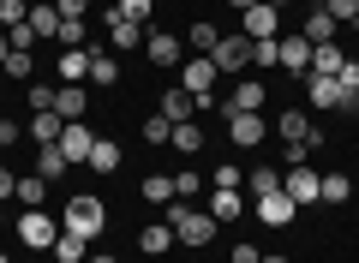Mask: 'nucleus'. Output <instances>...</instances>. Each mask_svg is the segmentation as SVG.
Returning a JSON list of instances; mask_svg holds the SVG:
<instances>
[{
	"instance_id": "nucleus-7",
	"label": "nucleus",
	"mask_w": 359,
	"mask_h": 263,
	"mask_svg": "<svg viewBox=\"0 0 359 263\" xmlns=\"http://www.w3.org/2000/svg\"><path fill=\"white\" fill-rule=\"evenodd\" d=\"M60 150H66V162H90V150H96V132H90L84 120H66V132H60Z\"/></svg>"
},
{
	"instance_id": "nucleus-10",
	"label": "nucleus",
	"mask_w": 359,
	"mask_h": 263,
	"mask_svg": "<svg viewBox=\"0 0 359 263\" xmlns=\"http://www.w3.org/2000/svg\"><path fill=\"white\" fill-rule=\"evenodd\" d=\"M294 210H299V203L287 198V191H264V198H257V222H269V227L294 222Z\"/></svg>"
},
{
	"instance_id": "nucleus-32",
	"label": "nucleus",
	"mask_w": 359,
	"mask_h": 263,
	"mask_svg": "<svg viewBox=\"0 0 359 263\" xmlns=\"http://www.w3.org/2000/svg\"><path fill=\"white\" fill-rule=\"evenodd\" d=\"M144 198L150 203H174V174H150L144 180Z\"/></svg>"
},
{
	"instance_id": "nucleus-23",
	"label": "nucleus",
	"mask_w": 359,
	"mask_h": 263,
	"mask_svg": "<svg viewBox=\"0 0 359 263\" xmlns=\"http://www.w3.org/2000/svg\"><path fill=\"white\" fill-rule=\"evenodd\" d=\"M168 245H174V227H168V222H156V227H144V234H138V251H144V257H162Z\"/></svg>"
},
{
	"instance_id": "nucleus-15",
	"label": "nucleus",
	"mask_w": 359,
	"mask_h": 263,
	"mask_svg": "<svg viewBox=\"0 0 359 263\" xmlns=\"http://www.w3.org/2000/svg\"><path fill=\"white\" fill-rule=\"evenodd\" d=\"M341 66H347V54L335 48V42H318V48H311V72H306V78H335Z\"/></svg>"
},
{
	"instance_id": "nucleus-41",
	"label": "nucleus",
	"mask_w": 359,
	"mask_h": 263,
	"mask_svg": "<svg viewBox=\"0 0 359 263\" xmlns=\"http://www.w3.org/2000/svg\"><path fill=\"white\" fill-rule=\"evenodd\" d=\"M114 13L132 18V25H150V0H114Z\"/></svg>"
},
{
	"instance_id": "nucleus-21",
	"label": "nucleus",
	"mask_w": 359,
	"mask_h": 263,
	"mask_svg": "<svg viewBox=\"0 0 359 263\" xmlns=\"http://www.w3.org/2000/svg\"><path fill=\"white\" fill-rule=\"evenodd\" d=\"M162 114H168V120H192V114H198V96H192V90H168V96H162Z\"/></svg>"
},
{
	"instance_id": "nucleus-37",
	"label": "nucleus",
	"mask_w": 359,
	"mask_h": 263,
	"mask_svg": "<svg viewBox=\"0 0 359 263\" xmlns=\"http://www.w3.org/2000/svg\"><path fill=\"white\" fill-rule=\"evenodd\" d=\"M30 18V0H0V30H13Z\"/></svg>"
},
{
	"instance_id": "nucleus-39",
	"label": "nucleus",
	"mask_w": 359,
	"mask_h": 263,
	"mask_svg": "<svg viewBox=\"0 0 359 263\" xmlns=\"http://www.w3.org/2000/svg\"><path fill=\"white\" fill-rule=\"evenodd\" d=\"M144 138H150V144H168V138H174V120H168V114H150V120H144Z\"/></svg>"
},
{
	"instance_id": "nucleus-18",
	"label": "nucleus",
	"mask_w": 359,
	"mask_h": 263,
	"mask_svg": "<svg viewBox=\"0 0 359 263\" xmlns=\"http://www.w3.org/2000/svg\"><path fill=\"white\" fill-rule=\"evenodd\" d=\"M335 30H341V25H335V18L323 13V6H311V18H306V30H299V36H306L311 48H318V42H335Z\"/></svg>"
},
{
	"instance_id": "nucleus-55",
	"label": "nucleus",
	"mask_w": 359,
	"mask_h": 263,
	"mask_svg": "<svg viewBox=\"0 0 359 263\" xmlns=\"http://www.w3.org/2000/svg\"><path fill=\"white\" fill-rule=\"evenodd\" d=\"M0 263H6V251H0Z\"/></svg>"
},
{
	"instance_id": "nucleus-16",
	"label": "nucleus",
	"mask_w": 359,
	"mask_h": 263,
	"mask_svg": "<svg viewBox=\"0 0 359 263\" xmlns=\"http://www.w3.org/2000/svg\"><path fill=\"white\" fill-rule=\"evenodd\" d=\"M240 210H245L240 186H216V198H210V215H216V222H240Z\"/></svg>"
},
{
	"instance_id": "nucleus-54",
	"label": "nucleus",
	"mask_w": 359,
	"mask_h": 263,
	"mask_svg": "<svg viewBox=\"0 0 359 263\" xmlns=\"http://www.w3.org/2000/svg\"><path fill=\"white\" fill-rule=\"evenodd\" d=\"M90 263H120V257H108V251H102V257H90Z\"/></svg>"
},
{
	"instance_id": "nucleus-13",
	"label": "nucleus",
	"mask_w": 359,
	"mask_h": 263,
	"mask_svg": "<svg viewBox=\"0 0 359 263\" xmlns=\"http://www.w3.org/2000/svg\"><path fill=\"white\" fill-rule=\"evenodd\" d=\"M228 132H233V144H245V150H252V144H264V114H228Z\"/></svg>"
},
{
	"instance_id": "nucleus-43",
	"label": "nucleus",
	"mask_w": 359,
	"mask_h": 263,
	"mask_svg": "<svg viewBox=\"0 0 359 263\" xmlns=\"http://www.w3.org/2000/svg\"><path fill=\"white\" fill-rule=\"evenodd\" d=\"M6 42H13V48H36V30H30V18H25V25H13V30H6Z\"/></svg>"
},
{
	"instance_id": "nucleus-1",
	"label": "nucleus",
	"mask_w": 359,
	"mask_h": 263,
	"mask_svg": "<svg viewBox=\"0 0 359 263\" xmlns=\"http://www.w3.org/2000/svg\"><path fill=\"white\" fill-rule=\"evenodd\" d=\"M168 227H174V239H180V245H210V239H216V215H210V210H186V203H168Z\"/></svg>"
},
{
	"instance_id": "nucleus-11",
	"label": "nucleus",
	"mask_w": 359,
	"mask_h": 263,
	"mask_svg": "<svg viewBox=\"0 0 359 263\" xmlns=\"http://www.w3.org/2000/svg\"><path fill=\"white\" fill-rule=\"evenodd\" d=\"M276 42H282V72L306 78V72H311V42H306V36H276Z\"/></svg>"
},
{
	"instance_id": "nucleus-24",
	"label": "nucleus",
	"mask_w": 359,
	"mask_h": 263,
	"mask_svg": "<svg viewBox=\"0 0 359 263\" xmlns=\"http://www.w3.org/2000/svg\"><path fill=\"white\" fill-rule=\"evenodd\" d=\"M90 78H96V84H120V60L108 48H90Z\"/></svg>"
},
{
	"instance_id": "nucleus-30",
	"label": "nucleus",
	"mask_w": 359,
	"mask_h": 263,
	"mask_svg": "<svg viewBox=\"0 0 359 263\" xmlns=\"http://www.w3.org/2000/svg\"><path fill=\"white\" fill-rule=\"evenodd\" d=\"M42 191H48V180L36 174V180H18V191H13V198L25 203V210H42Z\"/></svg>"
},
{
	"instance_id": "nucleus-27",
	"label": "nucleus",
	"mask_w": 359,
	"mask_h": 263,
	"mask_svg": "<svg viewBox=\"0 0 359 263\" xmlns=\"http://www.w3.org/2000/svg\"><path fill=\"white\" fill-rule=\"evenodd\" d=\"M30 30H36V42H42V36H60V13L36 0V6H30Z\"/></svg>"
},
{
	"instance_id": "nucleus-4",
	"label": "nucleus",
	"mask_w": 359,
	"mask_h": 263,
	"mask_svg": "<svg viewBox=\"0 0 359 263\" xmlns=\"http://www.w3.org/2000/svg\"><path fill=\"white\" fill-rule=\"evenodd\" d=\"M13 227H18V239H25L30 251H54V239H60V227H54V222H48L42 210H25V215H18Z\"/></svg>"
},
{
	"instance_id": "nucleus-29",
	"label": "nucleus",
	"mask_w": 359,
	"mask_h": 263,
	"mask_svg": "<svg viewBox=\"0 0 359 263\" xmlns=\"http://www.w3.org/2000/svg\"><path fill=\"white\" fill-rule=\"evenodd\" d=\"M318 198H323V203H347V198H353V180H347V174H323V191H318Z\"/></svg>"
},
{
	"instance_id": "nucleus-46",
	"label": "nucleus",
	"mask_w": 359,
	"mask_h": 263,
	"mask_svg": "<svg viewBox=\"0 0 359 263\" xmlns=\"http://www.w3.org/2000/svg\"><path fill=\"white\" fill-rule=\"evenodd\" d=\"M186 191H198V174H186V168H180V174H174V198H186Z\"/></svg>"
},
{
	"instance_id": "nucleus-31",
	"label": "nucleus",
	"mask_w": 359,
	"mask_h": 263,
	"mask_svg": "<svg viewBox=\"0 0 359 263\" xmlns=\"http://www.w3.org/2000/svg\"><path fill=\"white\" fill-rule=\"evenodd\" d=\"M186 42H192L198 54H210V48H216V42H222V30H216V25H204V18H198V25L186 30Z\"/></svg>"
},
{
	"instance_id": "nucleus-28",
	"label": "nucleus",
	"mask_w": 359,
	"mask_h": 263,
	"mask_svg": "<svg viewBox=\"0 0 359 263\" xmlns=\"http://www.w3.org/2000/svg\"><path fill=\"white\" fill-rule=\"evenodd\" d=\"M90 168H96V174H114V168H120V144H114V138H96V150H90Z\"/></svg>"
},
{
	"instance_id": "nucleus-35",
	"label": "nucleus",
	"mask_w": 359,
	"mask_h": 263,
	"mask_svg": "<svg viewBox=\"0 0 359 263\" xmlns=\"http://www.w3.org/2000/svg\"><path fill=\"white\" fill-rule=\"evenodd\" d=\"M252 66H282V42H276V36L252 42Z\"/></svg>"
},
{
	"instance_id": "nucleus-51",
	"label": "nucleus",
	"mask_w": 359,
	"mask_h": 263,
	"mask_svg": "<svg viewBox=\"0 0 359 263\" xmlns=\"http://www.w3.org/2000/svg\"><path fill=\"white\" fill-rule=\"evenodd\" d=\"M6 54H13V42H6V30H0V66H6Z\"/></svg>"
},
{
	"instance_id": "nucleus-3",
	"label": "nucleus",
	"mask_w": 359,
	"mask_h": 263,
	"mask_svg": "<svg viewBox=\"0 0 359 263\" xmlns=\"http://www.w3.org/2000/svg\"><path fill=\"white\" fill-rule=\"evenodd\" d=\"M210 60H216V72H222V78L245 72V66H252V36H245V30H228V36L210 48Z\"/></svg>"
},
{
	"instance_id": "nucleus-50",
	"label": "nucleus",
	"mask_w": 359,
	"mask_h": 263,
	"mask_svg": "<svg viewBox=\"0 0 359 263\" xmlns=\"http://www.w3.org/2000/svg\"><path fill=\"white\" fill-rule=\"evenodd\" d=\"M13 191H18V174H6V168H0V203L13 198Z\"/></svg>"
},
{
	"instance_id": "nucleus-45",
	"label": "nucleus",
	"mask_w": 359,
	"mask_h": 263,
	"mask_svg": "<svg viewBox=\"0 0 359 263\" xmlns=\"http://www.w3.org/2000/svg\"><path fill=\"white\" fill-rule=\"evenodd\" d=\"M84 6H90V0H54V13H60V18H84Z\"/></svg>"
},
{
	"instance_id": "nucleus-19",
	"label": "nucleus",
	"mask_w": 359,
	"mask_h": 263,
	"mask_svg": "<svg viewBox=\"0 0 359 263\" xmlns=\"http://www.w3.org/2000/svg\"><path fill=\"white\" fill-rule=\"evenodd\" d=\"M132 42H144V25H132V18L108 13V48H132Z\"/></svg>"
},
{
	"instance_id": "nucleus-25",
	"label": "nucleus",
	"mask_w": 359,
	"mask_h": 263,
	"mask_svg": "<svg viewBox=\"0 0 359 263\" xmlns=\"http://www.w3.org/2000/svg\"><path fill=\"white\" fill-rule=\"evenodd\" d=\"M66 168H72V162H66V150H60V144H42V156H36V174H42V180H60Z\"/></svg>"
},
{
	"instance_id": "nucleus-2",
	"label": "nucleus",
	"mask_w": 359,
	"mask_h": 263,
	"mask_svg": "<svg viewBox=\"0 0 359 263\" xmlns=\"http://www.w3.org/2000/svg\"><path fill=\"white\" fill-rule=\"evenodd\" d=\"M102 222H108L102 198H90V191H78V198L66 203V222H60V234H72V239H96V234H102Z\"/></svg>"
},
{
	"instance_id": "nucleus-52",
	"label": "nucleus",
	"mask_w": 359,
	"mask_h": 263,
	"mask_svg": "<svg viewBox=\"0 0 359 263\" xmlns=\"http://www.w3.org/2000/svg\"><path fill=\"white\" fill-rule=\"evenodd\" d=\"M228 6H240V13H245V6H257V0H228Z\"/></svg>"
},
{
	"instance_id": "nucleus-9",
	"label": "nucleus",
	"mask_w": 359,
	"mask_h": 263,
	"mask_svg": "<svg viewBox=\"0 0 359 263\" xmlns=\"http://www.w3.org/2000/svg\"><path fill=\"white\" fill-rule=\"evenodd\" d=\"M144 54H150V66H180V36H168V30H144Z\"/></svg>"
},
{
	"instance_id": "nucleus-22",
	"label": "nucleus",
	"mask_w": 359,
	"mask_h": 263,
	"mask_svg": "<svg viewBox=\"0 0 359 263\" xmlns=\"http://www.w3.org/2000/svg\"><path fill=\"white\" fill-rule=\"evenodd\" d=\"M60 132H66V120H60L54 108H42V114H36V126H30V138H36V150H42V144H60Z\"/></svg>"
},
{
	"instance_id": "nucleus-17",
	"label": "nucleus",
	"mask_w": 359,
	"mask_h": 263,
	"mask_svg": "<svg viewBox=\"0 0 359 263\" xmlns=\"http://www.w3.org/2000/svg\"><path fill=\"white\" fill-rule=\"evenodd\" d=\"M54 114H60V120H84V84H60L54 90Z\"/></svg>"
},
{
	"instance_id": "nucleus-47",
	"label": "nucleus",
	"mask_w": 359,
	"mask_h": 263,
	"mask_svg": "<svg viewBox=\"0 0 359 263\" xmlns=\"http://www.w3.org/2000/svg\"><path fill=\"white\" fill-rule=\"evenodd\" d=\"M240 180H245V174H240L233 162H222V168H216V186H240Z\"/></svg>"
},
{
	"instance_id": "nucleus-6",
	"label": "nucleus",
	"mask_w": 359,
	"mask_h": 263,
	"mask_svg": "<svg viewBox=\"0 0 359 263\" xmlns=\"http://www.w3.org/2000/svg\"><path fill=\"white\" fill-rule=\"evenodd\" d=\"M282 191L299 203V210H306V203H318V191H323V174H311V168H287V174H282Z\"/></svg>"
},
{
	"instance_id": "nucleus-12",
	"label": "nucleus",
	"mask_w": 359,
	"mask_h": 263,
	"mask_svg": "<svg viewBox=\"0 0 359 263\" xmlns=\"http://www.w3.org/2000/svg\"><path fill=\"white\" fill-rule=\"evenodd\" d=\"M245 36H252V42H264V36H276V18H282V13H276V6H269V0H257V6H245Z\"/></svg>"
},
{
	"instance_id": "nucleus-20",
	"label": "nucleus",
	"mask_w": 359,
	"mask_h": 263,
	"mask_svg": "<svg viewBox=\"0 0 359 263\" xmlns=\"http://www.w3.org/2000/svg\"><path fill=\"white\" fill-rule=\"evenodd\" d=\"M264 108V84H233L228 90V114H257Z\"/></svg>"
},
{
	"instance_id": "nucleus-34",
	"label": "nucleus",
	"mask_w": 359,
	"mask_h": 263,
	"mask_svg": "<svg viewBox=\"0 0 359 263\" xmlns=\"http://www.w3.org/2000/svg\"><path fill=\"white\" fill-rule=\"evenodd\" d=\"M54 42H60V48H90L84 42V18H60V36Z\"/></svg>"
},
{
	"instance_id": "nucleus-8",
	"label": "nucleus",
	"mask_w": 359,
	"mask_h": 263,
	"mask_svg": "<svg viewBox=\"0 0 359 263\" xmlns=\"http://www.w3.org/2000/svg\"><path fill=\"white\" fill-rule=\"evenodd\" d=\"M276 132H282L287 144H323V132H311V120L299 108H287V114H276Z\"/></svg>"
},
{
	"instance_id": "nucleus-44",
	"label": "nucleus",
	"mask_w": 359,
	"mask_h": 263,
	"mask_svg": "<svg viewBox=\"0 0 359 263\" xmlns=\"http://www.w3.org/2000/svg\"><path fill=\"white\" fill-rule=\"evenodd\" d=\"M30 108H36V114L54 108V84H30Z\"/></svg>"
},
{
	"instance_id": "nucleus-40",
	"label": "nucleus",
	"mask_w": 359,
	"mask_h": 263,
	"mask_svg": "<svg viewBox=\"0 0 359 263\" xmlns=\"http://www.w3.org/2000/svg\"><path fill=\"white\" fill-rule=\"evenodd\" d=\"M0 72H6V78H30V72H36V60H30L25 48H13V54H6V66H0Z\"/></svg>"
},
{
	"instance_id": "nucleus-26",
	"label": "nucleus",
	"mask_w": 359,
	"mask_h": 263,
	"mask_svg": "<svg viewBox=\"0 0 359 263\" xmlns=\"http://www.w3.org/2000/svg\"><path fill=\"white\" fill-rule=\"evenodd\" d=\"M60 78H66V84L90 78V48H66V54H60Z\"/></svg>"
},
{
	"instance_id": "nucleus-48",
	"label": "nucleus",
	"mask_w": 359,
	"mask_h": 263,
	"mask_svg": "<svg viewBox=\"0 0 359 263\" xmlns=\"http://www.w3.org/2000/svg\"><path fill=\"white\" fill-rule=\"evenodd\" d=\"M233 263H264V251L257 245H233Z\"/></svg>"
},
{
	"instance_id": "nucleus-5",
	"label": "nucleus",
	"mask_w": 359,
	"mask_h": 263,
	"mask_svg": "<svg viewBox=\"0 0 359 263\" xmlns=\"http://www.w3.org/2000/svg\"><path fill=\"white\" fill-rule=\"evenodd\" d=\"M210 84H222L216 60H210V54H198V60H186V72H180V90H192L198 102H210Z\"/></svg>"
},
{
	"instance_id": "nucleus-38",
	"label": "nucleus",
	"mask_w": 359,
	"mask_h": 263,
	"mask_svg": "<svg viewBox=\"0 0 359 263\" xmlns=\"http://www.w3.org/2000/svg\"><path fill=\"white\" fill-rule=\"evenodd\" d=\"M323 13H330L335 25H359V0H323Z\"/></svg>"
},
{
	"instance_id": "nucleus-42",
	"label": "nucleus",
	"mask_w": 359,
	"mask_h": 263,
	"mask_svg": "<svg viewBox=\"0 0 359 263\" xmlns=\"http://www.w3.org/2000/svg\"><path fill=\"white\" fill-rule=\"evenodd\" d=\"M245 186L264 198V191H282V180H276V168H257V174H245Z\"/></svg>"
},
{
	"instance_id": "nucleus-56",
	"label": "nucleus",
	"mask_w": 359,
	"mask_h": 263,
	"mask_svg": "<svg viewBox=\"0 0 359 263\" xmlns=\"http://www.w3.org/2000/svg\"><path fill=\"white\" fill-rule=\"evenodd\" d=\"M0 227H6V222H0Z\"/></svg>"
},
{
	"instance_id": "nucleus-33",
	"label": "nucleus",
	"mask_w": 359,
	"mask_h": 263,
	"mask_svg": "<svg viewBox=\"0 0 359 263\" xmlns=\"http://www.w3.org/2000/svg\"><path fill=\"white\" fill-rule=\"evenodd\" d=\"M168 144H174V150H186V156H192L198 144H204V132H198L192 120H180V126H174V138H168Z\"/></svg>"
},
{
	"instance_id": "nucleus-53",
	"label": "nucleus",
	"mask_w": 359,
	"mask_h": 263,
	"mask_svg": "<svg viewBox=\"0 0 359 263\" xmlns=\"http://www.w3.org/2000/svg\"><path fill=\"white\" fill-rule=\"evenodd\" d=\"M264 263H287V257H282V251H269V257H264Z\"/></svg>"
},
{
	"instance_id": "nucleus-14",
	"label": "nucleus",
	"mask_w": 359,
	"mask_h": 263,
	"mask_svg": "<svg viewBox=\"0 0 359 263\" xmlns=\"http://www.w3.org/2000/svg\"><path fill=\"white\" fill-rule=\"evenodd\" d=\"M306 102H311L318 114L341 108V84H335V78H306Z\"/></svg>"
},
{
	"instance_id": "nucleus-36",
	"label": "nucleus",
	"mask_w": 359,
	"mask_h": 263,
	"mask_svg": "<svg viewBox=\"0 0 359 263\" xmlns=\"http://www.w3.org/2000/svg\"><path fill=\"white\" fill-rule=\"evenodd\" d=\"M54 263H84V239L60 234V239H54Z\"/></svg>"
},
{
	"instance_id": "nucleus-49",
	"label": "nucleus",
	"mask_w": 359,
	"mask_h": 263,
	"mask_svg": "<svg viewBox=\"0 0 359 263\" xmlns=\"http://www.w3.org/2000/svg\"><path fill=\"white\" fill-rule=\"evenodd\" d=\"M18 138H25V132H18L13 120H0V150H6V144H18Z\"/></svg>"
}]
</instances>
